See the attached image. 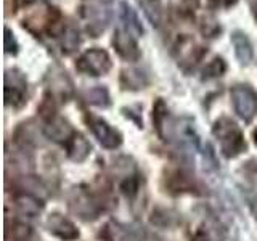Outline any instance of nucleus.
<instances>
[{
  "label": "nucleus",
  "instance_id": "nucleus-1",
  "mask_svg": "<svg viewBox=\"0 0 257 241\" xmlns=\"http://www.w3.org/2000/svg\"><path fill=\"white\" fill-rule=\"evenodd\" d=\"M77 12L84 32L93 39L103 36L112 20L111 0H82Z\"/></svg>",
  "mask_w": 257,
  "mask_h": 241
},
{
  "label": "nucleus",
  "instance_id": "nucleus-2",
  "mask_svg": "<svg viewBox=\"0 0 257 241\" xmlns=\"http://www.w3.org/2000/svg\"><path fill=\"white\" fill-rule=\"evenodd\" d=\"M212 134L220 145L222 153L227 158H235L246 150L244 135L239 126L227 116L217 119L212 127Z\"/></svg>",
  "mask_w": 257,
  "mask_h": 241
},
{
  "label": "nucleus",
  "instance_id": "nucleus-3",
  "mask_svg": "<svg viewBox=\"0 0 257 241\" xmlns=\"http://www.w3.org/2000/svg\"><path fill=\"white\" fill-rule=\"evenodd\" d=\"M112 68V60L109 53L100 47H93L85 50L76 60V69L79 72L92 77L106 76Z\"/></svg>",
  "mask_w": 257,
  "mask_h": 241
},
{
  "label": "nucleus",
  "instance_id": "nucleus-4",
  "mask_svg": "<svg viewBox=\"0 0 257 241\" xmlns=\"http://www.w3.org/2000/svg\"><path fill=\"white\" fill-rule=\"evenodd\" d=\"M230 98L233 109L244 123H251L257 114V92L249 84H236L231 87Z\"/></svg>",
  "mask_w": 257,
  "mask_h": 241
},
{
  "label": "nucleus",
  "instance_id": "nucleus-5",
  "mask_svg": "<svg viewBox=\"0 0 257 241\" xmlns=\"http://www.w3.org/2000/svg\"><path fill=\"white\" fill-rule=\"evenodd\" d=\"M28 79L18 68L5 71V103L8 106L20 108L26 103Z\"/></svg>",
  "mask_w": 257,
  "mask_h": 241
},
{
  "label": "nucleus",
  "instance_id": "nucleus-6",
  "mask_svg": "<svg viewBox=\"0 0 257 241\" xmlns=\"http://www.w3.org/2000/svg\"><path fill=\"white\" fill-rule=\"evenodd\" d=\"M139 37L134 36L132 32L125 31L122 26H119L112 32L111 45L114 48V52L119 55V58H122L125 61H139L142 58V50L139 45Z\"/></svg>",
  "mask_w": 257,
  "mask_h": 241
},
{
  "label": "nucleus",
  "instance_id": "nucleus-7",
  "mask_svg": "<svg viewBox=\"0 0 257 241\" xmlns=\"http://www.w3.org/2000/svg\"><path fill=\"white\" fill-rule=\"evenodd\" d=\"M85 120L103 148L116 150L119 145L122 143V135H120V132L117 129L112 127L109 123H106L104 119L95 116V114H87Z\"/></svg>",
  "mask_w": 257,
  "mask_h": 241
},
{
  "label": "nucleus",
  "instance_id": "nucleus-8",
  "mask_svg": "<svg viewBox=\"0 0 257 241\" xmlns=\"http://www.w3.org/2000/svg\"><path fill=\"white\" fill-rule=\"evenodd\" d=\"M71 211L77 214L84 220H95L100 214V207L95 203V199L84 190H74L69 198Z\"/></svg>",
  "mask_w": 257,
  "mask_h": 241
},
{
  "label": "nucleus",
  "instance_id": "nucleus-9",
  "mask_svg": "<svg viewBox=\"0 0 257 241\" xmlns=\"http://www.w3.org/2000/svg\"><path fill=\"white\" fill-rule=\"evenodd\" d=\"M175 50L179 53V61L185 69H187V66L195 68L207 52L204 47L198 45L190 36H183L177 40Z\"/></svg>",
  "mask_w": 257,
  "mask_h": 241
},
{
  "label": "nucleus",
  "instance_id": "nucleus-10",
  "mask_svg": "<svg viewBox=\"0 0 257 241\" xmlns=\"http://www.w3.org/2000/svg\"><path fill=\"white\" fill-rule=\"evenodd\" d=\"M45 223H47L48 231L63 241H72L79 238V230L76 228V225L58 212H53L48 215Z\"/></svg>",
  "mask_w": 257,
  "mask_h": 241
},
{
  "label": "nucleus",
  "instance_id": "nucleus-11",
  "mask_svg": "<svg viewBox=\"0 0 257 241\" xmlns=\"http://www.w3.org/2000/svg\"><path fill=\"white\" fill-rule=\"evenodd\" d=\"M44 134L47 139H50L52 142L66 145L72 139V135L76 134V131L64 117L53 116L52 119H48L47 126L44 127Z\"/></svg>",
  "mask_w": 257,
  "mask_h": 241
},
{
  "label": "nucleus",
  "instance_id": "nucleus-12",
  "mask_svg": "<svg viewBox=\"0 0 257 241\" xmlns=\"http://www.w3.org/2000/svg\"><path fill=\"white\" fill-rule=\"evenodd\" d=\"M230 42H231L233 52H235V56L239 61V64L247 66V64L251 63L254 58V48H252L251 39L247 37V34L244 31L236 29L230 34Z\"/></svg>",
  "mask_w": 257,
  "mask_h": 241
},
{
  "label": "nucleus",
  "instance_id": "nucleus-13",
  "mask_svg": "<svg viewBox=\"0 0 257 241\" xmlns=\"http://www.w3.org/2000/svg\"><path fill=\"white\" fill-rule=\"evenodd\" d=\"M48 88H50V98L68 101V98L72 93V82L64 71L53 69L50 74V84H48Z\"/></svg>",
  "mask_w": 257,
  "mask_h": 241
},
{
  "label": "nucleus",
  "instance_id": "nucleus-14",
  "mask_svg": "<svg viewBox=\"0 0 257 241\" xmlns=\"http://www.w3.org/2000/svg\"><path fill=\"white\" fill-rule=\"evenodd\" d=\"M119 82L124 90H142L150 84V76L140 68H128L120 72Z\"/></svg>",
  "mask_w": 257,
  "mask_h": 241
},
{
  "label": "nucleus",
  "instance_id": "nucleus-15",
  "mask_svg": "<svg viewBox=\"0 0 257 241\" xmlns=\"http://www.w3.org/2000/svg\"><path fill=\"white\" fill-rule=\"evenodd\" d=\"M56 42L63 55H71L74 53L79 45H80V31L76 24L68 23L64 29L61 31V34L56 37Z\"/></svg>",
  "mask_w": 257,
  "mask_h": 241
},
{
  "label": "nucleus",
  "instance_id": "nucleus-16",
  "mask_svg": "<svg viewBox=\"0 0 257 241\" xmlns=\"http://www.w3.org/2000/svg\"><path fill=\"white\" fill-rule=\"evenodd\" d=\"M119 18H120V26H122L125 31L132 32V34L137 37L145 34V28L139 18V15H137V12L127 2H120Z\"/></svg>",
  "mask_w": 257,
  "mask_h": 241
},
{
  "label": "nucleus",
  "instance_id": "nucleus-17",
  "mask_svg": "<svg viewBox=\"0 0 257 241\" xmlns=\"http://www.w3.org/2000/svg\"><path fill=\"white\" fill-rule=\"evenodd\" d=\"M66 150H68L69 159H72L74 163H82V161L87 159V156L90 155L92 147L82 134L76 132L72 135V139L66 143Z\"/></svg>",
  "mask_w": 257,
  "mask_h": 241
},
{
  "label": "nucleus",
  "instance_id": "nucleus-18",
  "mask_svg": "<svg viewBox=\"0 0 257 241\" xmlns=\"http://www.w3.org/2000/svg\"><path fill=\"white\" fill-rule=\"evenodd\" d=\"M15 204L23 215H28V217H34L42 211V203L39 201V198L28 195V193H23V195L16 196Z\"/></svg>",
  "mask_w": 257,
  "mask_h": 241
},
{
  "label": "nucleus",
  "instance_id": "nucleus-19",
  "mask_svg": "<svg viewBox=\"0 0 257 241\" xmlns=\"http://www.w3.org/2000/svg\"><path fill=\"white\" fill-rule=\"evenodd\" d=\"M84 98L88 104H93V106L98 108H108L111 104V96L106 87L103 85H95L92 88H87L84 92Z\"/></svg>",
  "mask_w": 257,
  "mask_h": 241
},
{
  "label": "nucleus",
  "instance_id": "nucleus-20",
  "mask_svg": "<svg viewBox=\"0 0 257 241\" xmlns=\"http://www.w3.org/2000/svg\"><path fill=\"white\" fill-rule=\"evenodd\" d=\"M145 16L150 20L153 26H159L163 21V2L161 0H137Z\"/></svg>",
  "mask_w": 257,
  "mask_h": 241
},
{
  "label": "nucleus",
  "instance_id": "nucleus-21",
  "mask_svg": "<svg viewBox=\"0 0 257 241\" xmlns=\"http://www.w3.org/2000/svg\"><path fill=\"white\" fill-rule=\"evenodd\" d=\"M199 32L206 39H217L222 34V26L212 13H206L199 18Z\"/></svg>",
  "mask_w": 257,
  "mask_h": 241
},
{
  "label": "nucleus",
  "instance_id": "nucleus-22",
  "mask_svg": "<svg viewBox=\"0 0 257 241\" xmlns=\"http://www.w3.org/2000/svg\"><path fill=\"white\" fill-rule=\"evenodd\" d=\"M179 222V217L171 209H164V207H158L156 211H153L151 215V223L158 225V227H172Z\"/></svg>",
  "mask_w": 257,
  "mask_h": 241
},
{
  "label": "nucleus",
  "instance_id": "nucleus-23",
  "mask_svg": "<svg viewBox=\"0 0 257 241\" xmlns=\"http://www.w3.org/2000/svg\"><path fill=\"white\" fill-rule=\"evenodd\" d=\"M227 71V63L222 58V56H215L212 61H209L206 64V68L203 69V79L209 80V79H217L225 74Z\"/></svg>",
  "mask_w": 257,
  "mask_h": 241
},
{
  "label": "nucleus",
  "instance_id": "nucleus-24",
  "mask_svg": "<svg viewBox=\"0 0 257 241\" xmlns=\"http://www.w3.org/2000/svg\"><path fill=\"white\" fill-rule=\"evenodd\" d=\"M201 233H203L204 238L207 241H222L225 238V230H223V227L220 225V222H217L214 219L206 222L204 228L201 230Z\"/></svg>",
  "mask_w": 257,
  "mask_h": 241
},
{
  "label": "nucleus",
  "instance_id": "nucleus-25",
  "mask_svg": "<svg viewBox=\"0 0 257 241\" xmlns=\"http://www.w3.org/2000/svg\"><path fill=\"white\" fill-rule=\"evenodd\" d=\"M21 187L24 188V191L28 190V195H32V196H42L45 193V187L42 185V182L34 179V177H24L21 180Z\"/></svg>",
  "mask_w": 257,
  "mask_h": 241
},
{
  "label": "nucleus",
  "instance_id": "nucleus-26",
  "mask_svg": "<svg viewBox=\"0 0 257 241\" xmlns=\"http://www.w3.org/2000/svg\"><path fill=\"white\" fill-rule=\"evenodd\" d=\"M4 47H5V53L7 55H18L20 52V42L16 39L15 32L5 26V37H4Z\"/></svg>",
  "mask_w": 257,
  "mask_h": 241
},
{
  "label": "nucleus",
  "instance_id": "nucleus-27",
  "mask_svg": "<svg viewBox=\"0 0 257 241\" xmlns=\"http://www.w3.org/2000/svg\"><path fill=\"white\" fill-rule=\"evenodd\" d=\"M172 177L175 183H171V185L177 191H190V188L195 185V182L190 179V175H187L185 172H175Z\"/></svg>",
  "mask_w": 257,
  "mask_h": 241
},
{
  "label": "nucleus",
  "instance_id": "nucleus-28",
  "mask_svg": "<svg viewBox=\"0 0 257 241\" xmlns=\"http://www.w3.org/2000/svg\"><path fill=\"white\" fill-rule=\"evenodd\" d=\"M199 7H201L199 0H180V12L185 18H193Z\"/></svg>",
  "mask_w": 257,
  "mask_h": 241
},
{
  "label": "nucleus",
  "instance_id": "nucleus-29",
  "mask_svg": "<svg viewBox=\"0 0 257 241\" xmlns=\"http://www.w3.org/2000/svg\"><path fill=\"white\" fill-rule=\"evenodd\" d=\"M239 0H207V5L211 10H228L235 7Z\"/></svg>",
  "mask_w": 257,
  "mask_h": 241
},
{
  "label": "nucleus",
  "instance_id": "nucleus-30",
  "mask_svg": "<svg viewBox=\"0 0 257 241\" xmlns=\"http://www.w3.org/2000/svg\"><path fill=\"white\" fill-rule=\"evenodd\" d=\"M39 0H13V7L15 10H21V8H28L31 5H34Z\"/></svg>",
  "mask_w": 257,
  "mask_h": 241
},
{
  "label": "nucleus",
  "instance_id": "nucleus-31",
  "mask_svg": "<svg viewBox=\"0 0 257 241\" xmlns=\"http://www.w3.org/2000/svg\"><path fill=\"white\" fill-rule=\"evenodd\" d=\"M249 207H251V212L254 215V219L257 220V195L249 201Z\"/></svg>",
  "mask_w": 257,
  "mask_h": 241
},
{
  "label": "nucleus",
  "instance_id": "nucleus-32",
  "mask_svg": "<svg viewBox=\"0 0 257 241\" xmlns=\"http://www.w3.org/2000/svg\"><path fill=\"white\" fill-rule=\"evenodd\" d=\"M252 139H254V143L257 145V127L254 129V132H252Z\"/></svg>",
  "mask_w": 257,
  "mask_h": 241
}]
</instances>
